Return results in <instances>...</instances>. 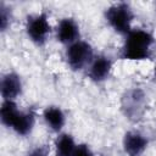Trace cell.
<instances>
[{"mask_svg": "<svg viewBox=\"0 0 156 156\" xmlns=\"http://www.w3.org/2000/svg\"><path fill=\"white\" fill-rule=\"evenodd\" d=\"M155 12H156V4H155Z\"/></svg>", "mask_w": 156, "mask_h": 156, "instance_id": "obj_16", "label": "cell"}, {"mask_svg": "<svg viewBox=\"0 0 156 156\" xmlns=\"http://www.w3.org/2000/svg\"><path fill=\"white\" fill-rule=\"evenodd\" d=\"M155 44L156 38L151 30L134 27L128 34L123 37L119 56L122 60L136 62L150 60L154 54Z\"/></svg>", "mask_w": 156, "mask_h": 156, "instance_id": "obj_1", "label": "cell"}, {"mask_svg": "<svg viewBox=\"0 0 156 156\" xmlns=\"http://www.w3.org/2000/svg\"><path fill=\"white\" fill-rule=\"evenodd\" d=\"M95 55L93 45L88 40L79 39L78 41L66 46L63 58L71 71L82 72L88 68Z\"/></svg>", "mask_w": 156, "mask_h": 156, "instance_id": "obj_5", "label": "cell"}, {"mask_svg": "<svg viewBox=\"0 0 156 156\" xmlns=\"http://www.w3.org/2000/svg\"><path fill=\"white\" fill-rule=\"evenodd\" d=\"M104 20L106 24L116 33L122 37L128 34L133 28L135 20V12L130 4L119 1L111 4L104 11Z\"/></svg>", "mask_w": 156, "mask_h": 156, "instance_id": "obj_3", "label": "cell"}, {"mask_svg": "<svg viewBox=\"0 0 156 156\" xmlns=\"http://www.w3.org/2000/svg\"><path fill=\"white\" fill-rule=\"evenodd\" d=\"M147 106V96L140 88H129L121 96V111L132 122L143 118Z\"/></svg>", "mask_w": 156, "mask_h": 156, "instance_id": "obj_6", "label": "cell"}, {"mask_svg": "<svg viewBox=\"0 0 156 156\" xmlns=\"http://www.w3.org/2000/svg\"><path fill=\"white\" fill-rule=\"evenodd\" d=\"M12 22H13L12 7L9 4L1 1L0 2V30L1 33L7 32L11 28Z\"/></svg>", "mask_w": 156, "mask_h": 156, "instance_id": "obj_13", "label": "cell"}, {"mask_svg": "<svg viewBox=\"0 0 156 156\" xmlns=\"http://www.w3.org/2000/svg\"><path fill=\"white\" fill-rule=\"evenodd\" d=\"M0 119L5 128L17 136L26 138L32 134L37 123V113L33 108H21L17 101H1Z\"/></svg>", "mask_w": 156, "mask_h": 156, "instance_id": "obj_2", "label": "cell"}, {"mask_svg": "<svg viewBox=\"0 0 156 156\" xmlns=\"http://www.w3.org/2000/svg\"><path fill=\"white\" fill-rule=\"evenodd\" d=\"M78 143L71 133L56 134L52 143V156H74Z\"/></svg>", "mask_w": 156, "mask_h": 156, "instance_id": "obj_12", "label": "cell"}, {"mask_svg": "<svg viewBox=\"0 0 156 156\" xmlns=\"http://www.w3.org/2000/svg\"><path fill=\"white\" fill-rule=\"evenodd\" d=\"M41 119L48 129L55 134L63 132L67 123V115L65 110L58 105H48L41 111Z\"/></svg>", "mask_w": 156, "mask_h": 156, "instance_id": "obj_11", "label": "cell"}, {"mask_svg": "<svg viewBox=\"0 0 156 156\" xmlns=\"http://www.w3.org/2000/svg\"><path fill=\"white\" fill-rule=\"evenodd\" d=\"M147 146V136L139 130H128L122 138V149L126 156H143Z\"/></svg>", "mask_w": 156, "mask_h": 156, "instance_id": "obj_10", "label": "cell"}, {"mask_svg": "<svg viewBox=\"0 0 156 156\" xmlns=\"http://www.w3.org/2000/svg\"><path fill=\"white\" fill-rule=\"evenodd\" d=\"M54 37L57 43L68 46L80 38V26L78 21L71 16H66L58 20L54 28Z\"/></svg>", "mask_w": 156, "mask_h": 156, "instance_id": "obj_8", "label": "cell"}, {"mask_svg": "<svg viewBox=\"0 0 156 156\" xmlns=\"http://www.w3.org/2000/svg\"><path fill=\"white\" fill-rule=\"evenodd\" d=\"M94 156H98V155H94Z\"/></svg>", "mask_w": 156, "mask_h": 156, "instance_id": "obj_17", "label": "cell"}, {"mask_svg": "<svg viewBox=\"0 0 156 156\" xmlns=\"http://www.w3.org/2000/svg\"><path fill=\"white\" fill-rule=\"evenodd\" d=\"M26 156H50V149L46 145H34L28 150Z\"/></svg>", "mask_w": 156, "mask_h": 156, "instance_id": "obj_14", "label": "cell"}, {"mask_svg": "<svg viewBox=\"0 0 156 156\" xmlns=\"http://www.w3.org/2000/svg\"><path fill=\"white\" fill-rule=\"evenodd\" d=\"M24 33L33 45L38 48L45 46L49 43L50 37L54 34L49 15L45 11L28 15L24 21Z\"/></svg>", "mask_w": 156, "mask_h": 156, "instance_id": "obj_4", "label": "cell"}, {"mask_svg": "<svg viewBox=\"0 0 156 156\" xmlns=\"http://www.w3.org/2000/svg\"><path fill=\"white\" fill-rule=\"evenodd\" d=\"M113 58L106 54H96L88 68L85 69L87 77L90 82L95 84H101L106 82L113 71Z\"/></svg>", "mask_w": 156, "mask_h": 156, "instance_id": "obj_7", "label": "cell"}, {"mask_svg": "<svg viewBox=\"0 0 156 156\" xmlns=\"http://www.w3.org/2000/svg\"><path fill=\"white\" fill-rule=\"evenodd\" d=\"M94 155L95 154L93 152L90 146L87 144H78L76 154H74V156H94Z\"/></svg>", "mask_w": 156, "mask_h": 156, "instance_id": "obj_15", "label": "cell"}, {"mask_svg": "<svg viewBox=\"0 0 156 156\" xmlns=\"http://www.w3.org/2000/svg\"><path fill=\"white\" fill-rule=\"evenodd\" d=\"M23 93L22 77L15 71H7L1 76L0 80V94L2 100L17 101Z\"/></svg>", "mask_w": 156, "mask_h": 156, "instance_id": "obj_9", "label": "cell"}]
</instances>
